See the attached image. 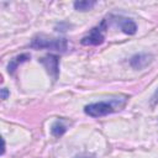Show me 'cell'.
<instances>
[{
	"instance_id": "cell-9",
	"label": "cell",
	"mask_w": 158,
	"mask_h": 158,
	"mask_svg": "<svg viewBox=\"0 0 158 158\" xmlns=\"http://www.w3.org/2000/svg\"><path fill=\"white\" fill-rule=\"evenodd\" d=\"M7 95H9V91H7V89L2 88V89H1V99H2V100H5V99L7 98Z\"/></svg>"
},
{
	"instance_id": "cell-1",
	"label": "cell",
	"mask_w": 158,
	"mask_h": 158,
	"mask_svg": "<svg viewBox=\"0 0 158 158\" xmlns=\"http://www.w3.org/2000/svg\"><path fill=\"white\" fill-rule=\"evenodd\" d=\"M126 104V98L123 99H112L110 101H100L89 104L84 107V111L86 115L91 117H101L106 116L109 114H112L117 110H121Z\"/></svg>"
},
{
	"instance_id": "cell-11",
	"label": "cell",
	"mask_w": 158,
	"mask_h": 158,
	"mask_svg": "<svg viewBox=\"0 0 158 158\" xmlns=\"http://www.w3.org/2000/svg\"><path fill=\"white\" fill-rule=\"evenodd\" d=\"M77 158H93V157H88V156H80V157H77Z\"/></svg>"
},
{
	"instance_id": "cell-7",
	"label": "cell",
	"mask_w": 158,
	"mask_h": 158,
	"mask_svg": "<svg viewBox=\"0 0 158 158\" xmlns=\"http://www.w3.org/2000/svg\"><path fill=\"white\" fill-rule=\"evenodd\" d=\"M51 131H52V135H53V136L59 137V136H62V135L67 131V127H65V125H64L62 121H56V122L52 125Z\"/></svg>"
},
{
	"instance_id": "cell-2",
	"label": "cell",
	"mask_w": 158,
	"mask_h": 158,
	"mask_svg": "<svg viewBox=\"0 0 158 158\" xmlns=\"http://www.w3.org/2000/svg\"><path fill=\"white\" fill-rule=\"evenodd\" d=\"M32 48H47L65 52L68 48V42L65 38H49L46 36H37L31 42Z\"/></svg>"
},
{
	"instance_id": "cell-3",
	"label": "cell",
	"mask_w": 158,
	"mask_h": 158,
	"mask_svg": "<svg viewBox=\"0 0 158 158\" xmlns=\"http://www.w3.org/2000/svg\"><path fill=\"white\" fill-rule=\"evenodd\" d=\"M105 25H106V21L104 20L101 22L100 26L98 27H94L89 35H86L85 37L81 38V44L84 46H98V44H101L104 42V33H102V28H105Z\"/></svg>"
},
{
	"instance_id": "cell-5",
	"label": "cell",
	"mask_w": 158,
	"mask_h": 158,
	"mask_svg": "<svg viewBox=\"0 0 158 158\" xmlns=\"http://www.w3.org/2000/svg\"><path fill=\"white\" fill-rule=\"evenodd\" d=\"M117 25H118L120 28H121L125 33H127V35H135V33H136L137 26H136V23H135L131 19L118 17V19H117Z\"/></svg>"
},
{
	"instance_id": "cell-4",
	"label": "cell",
	"mask_w": 158,
	"mask_h": 158,
	"mask_svg": "<svg viewBox=\"0 0 158 158\" xmlns=\"http://www.w3.org/2000/svg\"><path fill=\"white\" fill-rule=\"evenodd\" d=\"M40 62L46 67L47 72L49 73V75L53 77V79H57L58 77V64H59V59L57 56H53V54H48L43 58L40 59Z\"/></svg>"
},
{
	"instance_id": "cell-10",
	"label": "cell",
	"mask_w": 158,
	"mask_h": 158,
	"mask_svg": "<svg viewBox=\"0 0 158 158\" xmlns=\"http://www.w3.org/2000/svg\"><path fill=\"white\" fill-rule=\"evenodd\" d=\"M152 104H158V89L156 90V93L152 96Z\"/></svg>"
},
{
	"instance_id": "cell-8",
	"label": "cell",
	"mask_w": 158,
	"mask_h": 158,
	"mask_svg": "<svg viewBox=\"0 0 158 158\" xmlns=\"http://www.w3.org/2000/svg\"><path fill=\"white\" fill-rule=\"evenodd\" d=\"M95 1H88V0H84V1H75L74 2V7L78 10V11H88L90 10L91 7L95 6Z\"/></svg>"
},
{
	"instance_id": "cell-6",
	"label": "cell",
	"mask_w": 158,
	"mask_h": 158,
	"mask_svg": "<svg viewBox=\"0 0 158 158\" xmlns=\"http://www.w3.org/2000/svg\"><path fill=\"white\" fill-rule=\"evenodd\" d=\"M27 59H30V54H21V56H17V57H15L14 59H11V62L9 63V65H7V72L10 73V74H12L14 72H15V69L17 68V65L20 64V63H23V62H26Z\"/></svg>"
}]
</instances>
